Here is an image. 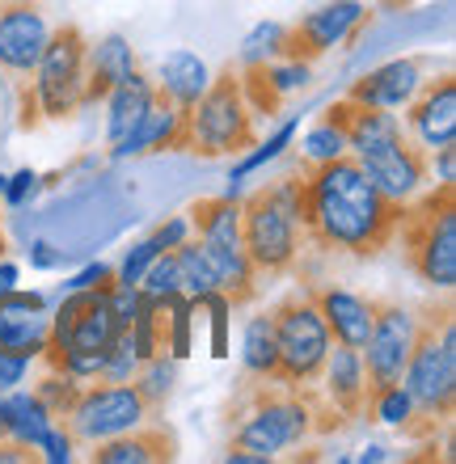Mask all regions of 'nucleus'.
I'll list each match as a JSON object with an SVG mask.
<instances>
[{
	"mask_svg": "<svg viewBox=\"0 0 456 464\" xmlns=\"http://www.w3.org/2000/svg\"><path fill=\"white\" fill-rule=\"evenodd\" d=\"M300 182H305L300 224L317 249L376 257L393 245L406 203L381 195L351 152L321 160V165H300Z\"/></svg>",
	"mask_w": 456,
	"mask_h": 464,
	"instance_id": "1",
	"label": "nucleus"
},
{
	"mask_svg": "<svg viewBox=\"0 0 456 464\" xmlns=\"http://www.w3.org/2000/svg\"><path fill=\"white\" fill-rule=\"evenodd\" d=\"M237 427L228 440V464H267L284 448H296L313 430L338 427V410H317L305 384L262 380L237 397Z\"/></svg>",
	"mask_w": 456,
	"mask_h": 464,
	"instance_id": "2",
	"label": "nucleus"
},
{
	"mask_svg": "<svg viewBox=\"0 0 456 464\" xmlns=\"http://www.w3.org/2000/svg\"><path fill=\"white\" fill-rule=\"evenodd\" d=\"M402 389L414 401V427L406 435L427 440L435 427H444L456 410V325L452 304L427 308L419 317V338L402 372Z\"/></svg>",
	"mask_w": 456,
	"mask_h": 464,
	"instance_id": "3",
	"label": "nucleus"
},
{
	"mask_svg": "<svg viewBox=\"0 0 456 464\" xmlns=\"http://www.w3.org/2000/svg\"><path fill=\"white\" fill-rule=\"evenodd\" d=\"M300 195H305V182L296 173V178L262 186L241 203V245L258 275H287L296 266L300 237H305Z\"/></svg>",
	"mask_w": 456,
	"mask_h": 464,
	"instance_id": "4",
	"label": "nucleus"
},
{
	"mask_svg": "<svg viewBox=\"0 0 456 464\" xmlns=\"http://www.w3.org/2000/svg\"><path fill=\"white\" fill-rule=\"evenodd\" d=\"M258 144V114L241 93V72L233 63L211 76L195 106H186V148L195 157H241Z\"/></svg>",
	"mask_w": 456,
	"mask_h": 464,
	"instance_id": "5",
	"label": "nucleus"
},
{
	"mask_svg": "<svg viewBox=\"0 0 456 464\" xmlns=\"http://www.w3.org/2000/svg\"><path fill=\"white\" fill-rule=\"evenodd\" d=\"M397 237L406 245V266L427 287H456V182H440L432 195L402 208Z\"/></svg>",
	"mask_w": 456,
	"mask_h": 464,
	"instance_id": "6",
	"label": "nucleus"
},
{
	"mask_svg": "<svg viewBox=\"0 0 456 464\" xmlns=\"http://www.w3.org/2000/svg\"><path fill=\"white\" fill-rule=\"evenodd\" d=\"M275 321V346H279V380L284 384H313L321 376V363L330 354V325L313 304L308 287L287 292L271 308Z\"/></svg>",
	"mask_w": 456,
	"mask_h": 464,
	"instance_id": "7",
	"label": "nucleus"
},
{
	"mask_svg": "<svg viewBox=\"0 0 456 464\" xmlns=\"http://www.w3.org/2000/svg\"><path fill=\"white\" fill-rule=\"evenodd\" d=\"M85 60H89V38L81 25L63 22L47 34V47L34 63V102L43 119L60 122L81 111V89H85Z\"/></svg>",
	"mask_w": 456,
	"mask_h": 464,
	"instance_id": "8",
	"label": "nucleus"
},
{
	"mask_svg": "<svg viewBox=\"0 0 456 464\" xmlns=\"http://www.w3.org/2000/svg\"><path fill=\"white\" fill-rule=\"evenodd\" d=\"M414 338H419V317L410 308L393 304V300H372V330H368V343L359 346L364 376H368V397L376 389L402 384Z\"/></svg>",
	"mask_w": 456,
	"mask_h": 464,
	"instance_id": "9",
	"label": "nucleus"
},
{
	"mask_svg": "<svg viewBox=\"0 0 456 464\" xmlns=\"http://www.w3.org/2000/svg\"><path fill=\"white\" fill-rule=\"evenodd\" d=\"M149 418L152 414L144 405V397L136 392V384H98L93 380L89 389H81L73 414L63 418V427L73 430L76 443L93 448V443L114 440V435H123V430L140 427Z\"/></svg>",
	"mask_w": 456,
	"mask_h": 464,
	"instance_id": "10",
	"label": "nucleus"
},
{
	"mask_svg": "<svg viewBox=\"0 0 456 464\" xmlns=\"http://www.w3.org/2000/svg\"><path fill=\"white\" fill-rule=\"evenodd\" d=\"M368 25V9L359 0H330L321 9L305 13L300 22L284 25V43H279V60H321L330 47L355 43L359 30Z\"/></svg>",
	"mask_w": 456,
	"mask_h": 464,
	"instance_id": "11",
	"label": "nucleus"
},
{
	"mask_svg": "<svg viewBox=\"0 0 456 464\" xmlns=\"http://www.w3.org/2000/svg\"><path fill=\"white\" fill-rule=\"evenodd\" d=\"M47 13L38 0H0V72L30 76L47 47Z\"/></svg>",
	"mask_w": 456,
	"mask_h": 464,
	"instance_id": "12",
	"label": "nucleus"
},
{
	"mask_svg": "<svg viewBox=\"0 0 456 464\" xmlns=\"http://www.w3.org/2000/svg\"><path fill=\"white\" fill-rule=\"evenodd\" d=\"M406 135L422 152L456 144V76L452 72L422 81L414 89V98L406 102Z\"/></svg>",
	"mask_w": 456,
	"mask_h": 464,
	"instance_id": "13",
	"label": "nucleus"
},
{
	"mask_svg": "<svg viewBox=\"0 0 456 464\" xmlns=\"http://www.w3.org/2000/svg\"><path fill=\"white\" fill-rule=\"evenodd\" d=\"M355 160L364 165V173H368L372 182H376V190L389 195L393 203H410V198L422 190V182L432 178L427 152H422L410 135H402L393 144H384V148H376L368 157H355Z\"/></svg>",
	"mask_w": 456,
	"mask_h": 464,
	"instance_id": "14",
	"label": "nucleus"
},
{
	"mask_svg": "<svg viewBox=\"0 0 456 464\" xmlns=\"http://www.w3.org/2000/svg\"><path fill=\"white\" fill-rule=\"evenodd\" d=\"M51 338V313L38 292H0V351L17 359H38Z\"/></svg>",
	"mask_w": 456,
	"mask_h": 464,
	"instance_id": "15",
	"label": "nucleus"
},
{
	"mask_svg": "<svg viewBox=\"0 0 456 464\" xmlns=\"http://www.w3.org/2000/svg\"><path fill=\"white\" fill-rule=\"evenodd\" d=\"M182 148H186V106L170 102L157 89V98L144 111V119L119 144H111V157L127 160V157H144V152H182Z\"/></svg>",
	"mask_w": 456,
	"mask_h": 464,
	"instance_id": "16",
	"label": "nucleus"
},
{
	"mask_svg": "<svg viewBox=\"0 0 456 464\" xmlns=\"http://www.w3.org/2000/svg\"><path fill=\"white\" fill-rule=\"evenodd\" d=\"M419 85H422V60L410 55V60L381 63L376 72H364L355 85L346 89V98L364 102V106H376V111H406V102L414 98Z\"/></svg>",
	"mask_w": 456,
	"mask_h": 464,
	"instance_id": "17",
	"label": "nucleus"
},
{
	"mask_svg": "<svg viewBox=\"0 0 456 464\" xmlns=\"http://www.w3.org/2000/svg\"><path fill=\"white\" fill-rule=\"evenodd\" d=\"M321 376H325L330 410H338V418H368V376H364V359L355 346L330 343Z\"/></svg>",
	"mask_w": 456,
	"mask_h": 464,
	"instance_id": "18",
	"label": "nucleus"
},
{
	"mask_svg": "<svg viewBox=\"0 0 456 464\" xmlns=\"http://www.w3.org/2000/svg\"><path fill=\"white\" fill-rule=\"evenodd\" d=\"M173 456H178L173 430L140 422V427L123 430V435H114V440L93 443L89 460L93 464H170Z\"/></svg>",
	"mask_w": 456,
	"mask_h": 464,
	"instance_id": "19",
	"label": "nucleus"
},
{
	"mask_svg": "<svg viewBox=\"0 0 456 464\" xmlns=\"http://www.w3.org/2000/svg\"><path fill=\"white\" fill-rule=\"evenodd\" d=\"M308 295H313V304L321 308L334 343H346V346H355V351L368 343V330H372L368 295L343 292V287H317V283H308Z\"/></svg>",
	"mask_w": 456,
	"mask_h": 464,
	"instance_id": "20",
	"label": "nucleus"
},
{
	"mask_svg": "<svg viewBox=\"0 0 456 464\" xmlns=\"http://www.w3.org/2000/svg\"><path fill=\"white\" fill-rule=\"evenodd\" d=\"M131 72H140V60L131 43L123 34L102 38L98 47H89L85 60V89H81V106H98V102L111 98V89L119 81H127Z\"/></svg>",
	"mask_w": 456,
	"mask_h": 464,
	"instance_id": "21",
	"label": "nucleus"
},
{
	"mask_svg": "<svg viewBox=\"0 0 456 464\" xmlns=\"http://www.w3.org/2000/svg\"><path fill=\"white\" fill-rule=\"evenodd\" d=\"M152 98H157V81H149L144 72H131L127 81H119V85L111 89V119H106V140L111 144H119L131 127H136L140 119H144V111L152 106Z\"/></svg>",
	"mask_w": 456,
	"mask_h": 464,
	"instance_id": "22",
	"label": "nucleus"
},
{
	"mask_svg": "<svg viewBox=\"0 0 456 464\" xmlns=\"http://www.w3.org/2000/svg\"><path fill=\"white\" fill-rule=\"evenodd\" d=\"M211 72L208 63L199 60L195 51H170L165 60H160V81L157 89L165 93L170 102H178V106H195L199 93L208 89Z\"/></svg>",
	"mask_w": 456,
	"mask_h": 464,
	"instance_id": "23",
	"label": "nucleus"
},
{
	"mask_svg": "<svg viewBox=\"0 0 456 464\" xmlns=\"http://www.w3.org/2000/svg\"><path fill=\"white\" fill-rule=\"evenodd\" d=\"M51 422H55V418L43 410V401H38L34 392H13V397L0 401V435H9V440H17V443L38 448L43 435L51 430Z\"/></svg>",
	"mask_w": 456,
	"mask_h": 464,
	"instance_id": "24",
	"label": "nucleus"
},
{
	"mask_svg": "<svg viewBox=\"0 0 456 464\" xmlns=\"http://www.w3.org/2000/svg\"><path fill=\"white\" fill-rule=\"evenodd\" d=\"M241 363L254 380H279V346H275V321L271 313L246 321L241 334Z\"/></svg>",
	"mask_w": 456,
	"mask_h": 464,
	"instance_id": "25",
	"label": "nucleus"
},
{
	"mask_svg": "<svg viewBox=\"0 0 456 464\" xmlns=\"http://www.w3.org/2000/svg\"><path fill=\"white\" fill-rule=\"evenodd\" d=\"M131 384H136V392L144 397L149 414H157V410H165L173 384H178V359H173L170 351L149 354V359L140 363V372H136V380H131Z\"/></svg>",
	"mask_w": 456,
	"mask_h": 464,
	"instance_id": "26",
	"label": "nucleus"
},
{
	"mask_svg": "<svg viewBox=\"0 0 456 464\" xmlns=\"http://www.w3.org/2000/svg\"><path fill=\"white\" fill-rule=\"evenodd\" d=\"M173 262H178V283H182V295L199 300V295L220 292V279H216V270H211L208 254H203V245H199L195 237H186V241L173 249Z\"/></svg>",
	"mask_w": 456,
	"mask_h": 464,
	"instance_id": "27",
	"label": "nucleus"
},
{
	"mask_svg": "<svg viewBox=\"0 0 456 464\" xmlns=\"http://www.w3.org/2000/svg\"><path fill=\"white\" fill-rule=\"evenodd\" d=\"M296 127L300 122L296 119H287L284 127H279V131L271 135V140H267V144H254V148H246V152H241V160H237L233 165V173H228V190H224V195L228 198H237V190H241V182H246L249 173H258L262 165H267V160H275V157H284V148L292 144V140H296Z\"/></svg>",
	"mask_w": 456,
	"mask_h": 464,
	"instance_id": "28",
	"label": "nucleus"
},
{
	"mask_svg": "<svg viewBox=\"0 0 456 464\" xmlns=\"http://www.w3.org/2000/svg\"><path fill=\"white\" fill-rule=\"evenodd\" d=\"M140 372V354L131 343V330H119L111 338V346L102 351V367H98V384H131Z\"/></svg>",
	"mask_w": 456,
	"mask_h": 464,
	"instance_id": "29",
	"label": "nucleus"
},
{
	"mask_svg": "<svg viewBox=\"0 0 456 464\" xmlns=\"http://www.w3.org/2000/svg\"><path fill=\"white\" fill-rule=\"evenodd\" d=\"M300 148H305V160H300V165H321V160H334L346 152V131L330 119V114H321V119L305 131V144Z\"/></svg>",
	"mask_w": 456,
	"mask_h": 464,
	"instance_id": "30",
	"label": "nucleus"
},
{
	"mask_svg": "<svg viewBox=\"0 0 456 464\" xmlns=\"http://www.w3.org/2000/svg\"><path fill=\"white\" fill-rule=\"evenodd\" d=\"M81 380H73V376H63V372H47V376L34 384V397L43 401V410H47L55 422H63V418L73 414V405H76V397H81Z\"/></svg>",
	"mask_w": 456,
	"mask_h": 464,
	"instance_id": "31",
	"label": "nucleus"
},
{
	"mask_svg": "<svg viewBox=\"0 0 456 464\" xmlns=\"http://www.w3.org/2000/svg\"><path fill=\"white\" fill-rule=\"evenodd\" d=\"M368 414L384 427H397V430H410L414 427V401L402 384H389V389H376L368 397Z\"/></svg>",
	"mask_w": 456,
	"mask_h": 464,
	"instance_id": "32",
	"label": "nucleus"
},
{
	"mask_svg": "<svg viewBox=\"0 0 456 464\" xmlns=\"http://www.w3.org/2000/svg\"><path fill=\"white\" fill-rule=\"evenodd\" d=\"M144 295H152V300H160V295H173L182 292V283H178V262H173V249H160L157 257L149 262V270L140 275L136 283Z\"/></svg>",
	"mask_w": 456,
	"mask_h": 464,
	"instance_id": "33",
	"label": "nucleus"
},
{
	"mask_svg": "<svg viewBox=\"0 0 456 464\" xmlns=\"http://www.w3.org/2000/svg\"><path fill=\"white\" fill-rule=\"evenodd\" d=\"M279 43H284V22H258L241 43V63H262L279 55Z\"/></svg>",
	"mask_w": 456,
	"mask_h": 464,
	"instance_id": "34",
	"label": "nucleus"
},
{
	"mask_svg": "<svg viewBox=\"0 0 456 464\" xmlns=\"http://www.w3.org/2000/svg\"><path fill=\"white\" fill-rule=\"evenodd\" d=\"M76 448H81V443L73 440V430L63 427V422H51V430L43 435V443H38V460H47V464H68Z\"/></svg>",
	"mask_w": 456,
	"mask_h": 464,
	"instance_id": "35",
	"label": "nucleus"
},
{
	"mask_svg": "<svg viewBox=\"0 0 456 464\" xmlns=\"http://www.w3.org/2000/svg\"><path fill=\"white\" fill-rule=\"evenodd\" d=\"M160 249L152 241H140L136 249H127V257H123V266L114 270V283H127V287H136L140 283V275H144V270H149V262L152 257H157Z\"/></svg>",
	"mask_w": 456,
	"mask_h": 464,
	"instance_id": "36",
	"label": "nucleus"
},
{
	"mask_svg": "<svg viewBox=\"0 0 456 464\" xmlns=\"http://www.w3.org/2000/svg\"><path fill=\"white\" fill-rule=\"evenodd\" d=\"M38 186H43V178H38L34 169H17V173L9 178V182H5L0 198H5L9 208H25V203H30V198L38 195Z\"/></svg>",
	"mask_w": 456,
	"mask_h": 464,
	"instance_id": "37",
	"label": "nucleus"
},
{
	"mask_svg": "<svg viewBox=\"0 0 456 464\" xmlns=\"http://www.w3.org/2000/svg\"><path fill=\"white\" fill-rule=\"evenodd\" d=\"M186 237H190V220H186V216H173V220H165L157 232H152L149 241L157 245V249H178Z\"/></svg>",
	"mask_w": 456,
	"mask_h": 464,
	"instance_id": "38",
	"label": "nucleus"
},
{
	"mask_svg": "<svg viewBox=\"0 0 456 464\" xmlns=\"http://www.w3.org/2000/svg\"><path fill=\"white\" fill-rule=\"evenodd\" d=\"M427 165L435 169L440 182H456V144H444V148H435V152H427Z\"/></svg>",
	"mask_w": 456,
	"mask_h": 464,
	"instance_id": "39",
	"label": "nucleus"
},
{
	"mask_svg": "<svg viewBox=\"0 0 456 464\" xmlns=\"http://www.w3.org/2000/svg\"><path fill=\"white\" fill-rule=\"evenodd\" d=\"M25 367H30V359H17V354H5V351H0V389L22 384V380H25Z\"/></svg>",
	"mask_w": 456,
	"mask_h": 464,
	"instance_id": "40",
	"label": "nucleus"
},
{
	"mask_svg": "<svg viewBox=\"0 0 456 464\" xmlns=\"http://www.w3.org/2000/svg\"><path fill=\"white\" fill-rule=\"evenodd\" d=\"M111 283H114V270L98 262V266H85V270H81V275L68 283V292H73V287H111Z\"/></svg>",
	"mask_w": 456,
	"mask_h": 464,
	"instance_id": "41",
	"label": "nucleus"
},
{
	"mask_svg": "<svg viewBox=\"0 0 456 464\" xmlns=\"http://www.w3.org/2000/svg\"><path fill=\"white\" fill-rule=\"evenodd\" d=\"M17 98H22V114H17V127H22V131H34L38 122H43V111H38V102H34V89L25 85Z\"/></svg>",
	"mask_w": 456,
	"mask_h": 464,
	"instance_id": "42",
	"label": "nucleus"
},
{
	"mask_svg": "<svg viewBox=\"0 0 456 464\" xmlns=\"http://www.w3.org/2000/svg\"><path fill=\"white\" fill-rule=\"evenodd\" d=\"M30 266H38V270L60 266V254H55V245H51V241H34V245H30Z\"/></svg>",
	"mask_w": 456,
	"mask_h": 464,
	"instance_id": "43",
	"label": "nucleus"
},
{
	"mask_svg": "<svg viewBox=\"0 0 456 464\" xmlns=\"http://www.w3.org/2000/svg\"><path fill=\"white\" fill-rule=\"evenodd\" d=\"M17 279H22V270L13 266V262H5V257H0V292H9V287H17Z\"/></svg>",
	"mask_w": 456,
	"mask_h": 464,
	"instance_id": "44",
	"label": "nucleus"
},
{
	"mask_svg": "<svg viewBox=\"0 0 456 464\" xmlns=\"http://www.w3.org/2000/svg\"><path fill=\"white\" fill-rule=\"evenodd\" d=\"M355 460H359V464H368V460L376 464V460H389V452H384V448H368V452H359Z\"/></svg>",
	"mask_w": 456,
	"mask_h": 464,
	"instance_id": "45",
	"label": "nucleus"
},
{
	"mask_svg": "<svg viewBox=\"0 0 456 464\" xmlns=\"http://www.w3.org/2000/svg\"><path fill=\"white\" fill-rule=\"evenodd\" d=\"M5 182H9V178H5V173H0V190H5Z\"/></svg>",
	"mask_w": 456,
	"mask_h": 464,
	"instance_id": "46",
	"label": "nucleus"
},
{
	"mask_svg": "<svg viewBox=\"0 0 456 464\" xmlns=\"http://www.w3.org/2000/svg\"><path fill=\"white\" fill-rule=\"evenodd\" d=\"M0 257H5V237H0Z\"/></svg>",
	"mask_w": 456,
	"mask_h": 464,
	"instance_id": "47",
	"label": "nucleus"
}]
</instances>
